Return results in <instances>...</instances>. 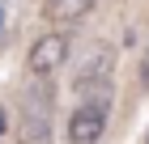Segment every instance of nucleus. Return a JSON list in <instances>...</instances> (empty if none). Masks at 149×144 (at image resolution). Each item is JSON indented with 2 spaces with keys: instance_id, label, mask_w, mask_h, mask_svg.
I'll use <instances>...</instances> for the list:
<instances>
[{
  "instance_id": "nucleus-1",
  "label": "nucleus",
  "mask_w": 149,
  "mask_h": 144,
  "mask_svg": "<svg viewBox=\"0 0 149 144\" xmlns=\"http://www.w3.org/2000/svg\"><path fill=\"white\" fill-rule=\"evenodd\" d=\"M107 132V98H85L68 114V144H98Z\"/></svg>"
},
{
  "instance_id": "nucleus-2",
  "label": "nucleus",
  "mask_w": 149,
  "mask_h": 144,
  "mask_svg": "<svg viewBox=\"0 0 149 144\" xmlns=\"http://www.w3.org/2000/svg\"><path fill=\"white\" fill-rule=\"evenodd\" d=\"M64 55H68V38H64V34H43V38L30 47L26 68H30L34 76H51V72H60Z\"/></svg>"
},
{
  "instance_id": "nucleus-3",
  "label": "nucleus",
  "mask_w": 149,
  "mask_h": 144,
  "mask_svg": "<svg viewBox=\"0 0 149 144\" xmlns=\"http://www.w3.org/2000/svg\"><path fill=\"white\" fill-rule=\"evenodd\" d=\"M111 64H115L111 47H94L90 59H85V64H81V72H77V89H81V93L98 89V93L107 98V85H111Z\"/></svg>"
},
{
  "instance_id": "nucleus-4",
  "label": "nucleus",
  "mask_w": 149,
  "mask_h": 144,
  "mask_svg": "<svg viewBox=\"0 0 149 144\" xmlns=\"http://www.w3.org/2000/svg\"><path fill=\"white\" fill-rule=\"evenodd\" d=\"M90 9H94V0H51L47 13H51L56 21H81Z\"/></svg>"
},
{
  "instance_id": "nucleus-5",
  "label": "nucleus",
  "mask_w": 149,
  "mask_h": 144,
  "mask_svg": "<svg viewBox=\"0 0 149 144\" xmlns=\"http://www.w3.org/2000/svg\"><path fill=\"white\" fill-rule=\"evenodd\" d=\"M141 85L149 89V51H145V64H141Z\"/></svg>"
},
{
  "instance_id": "nucleus-6",
  "label": "nucleus",
  "mask_w": 149,
  "mask_h": 144,
  "mask_svg": "<svg viewBox=\"0 0 149 144\" xmlns=\"http://www.w3.org/2000/svg\"><path fill=\"white\" fill-rule=\"evenodd\" d=\"M0 132H4V110H0Z\"/></svg>"
},
{
  "instance_id": "nucleus-7",
  "label": "nucleus",
  "mask_w": 149,
  "mask_h": 144,
  "mask_svg": "<svg viewBox=\"0 0 149 144\" xmlns=\"http://www.w3.org/2000/svg\"><path fill=\"white\" fill-rule=\"evenodd\" d=\"M0 25H4V4H0Z\"/></svg>"
},
{
  "instance_id": "nucleus-8",
  "label": "nucleus",
  "mask_w": 149,
  "mask_h": 144,
  "mask_svg": "<svg viewBox=\"0 0 149 144\" xmlns=\"http://www.w3.org/2000/svg\"><path fill=\"white\" fill-rule=\"evenodd\" d=\"M145 144H149V136H145Z\"/></svg>"
}]
</instances>
